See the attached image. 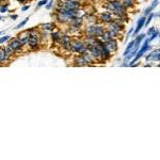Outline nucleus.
Returning a JSON list of instances; mask_svg holds the SVG:
<instances>
[{
  "instance_id": "nucleus-17",
  "label": "nucleus",
  "mask_w": 160,
  "mask_h": 160,
  "mask_svg": "<svg viewBox=\"0 0 160 160\" xmlns=\"http://www.w3.org/2000/svg\"><path fill=\"white\" fill-rule=\"evenodd\" d=\"M38 28H40V30H42V31H47V32H49V31L53 29V25L51 24V22H46V24L40 25Z\"/></svg>"
},
{
  "instance_id": "nucleus-18",
  "label": "nucleus",
  "mask_w": 160,
  "mask_h": 160,
  "mask_svg": "<svg viewBox=\"0 0 160 160\" xmlns=\"http://www.w3.org/2000/svg\"><path fill=\"white\" fill-rule=\"evenodd\" d=\"M7 60H9V58H8V56L6 55V52H4L3 47L0 48V64H2L3 62H6Z\"/></svg>"
},
{
  "instance_id": "nucleus-26",
  "label": "nucleus",
  "mask_w": 160,
  "mask_h": 160,
  "mask_svg": "<svg viewBox=\"0 0 160 160\" xmlns=\"http://www.w3.org/2000/svg\"><path fill=\"white\" fill-rule=\"evenodd\" d=\"M52 4H53V0H49V1H48L47 3L45 4V6H46V9H47V10H50V9H51V7H52Z\"/></svg>"
},
{
  "instance_id": "nucleus-24",
  "label": "nucleus",
  "mask_w": 160,
  "mask_h": 160,
  "mask_svg": "<svg viewBox=\"0 0 160 160\" xmlns=\"http://www.w3.org/2000/svg\"><path fill=\"white\" fill-rule=\"evenodd\" d=\"M10 38H11L10 35H4V37H0V45H1V44H3V43H6V42H8Z\"/></svg>"
},
{
  "instance_id": "nucleus-7",
  "label": "nucleus",
  "mask_w": 160,
  "mask_h": 160,
  "mask_svg": "<svg viewBox=\"0 0 160 160\" xmlns=\"http://www.w3.org/2000/svg\"><path fill=\"white\" fill-rule=\"evenodd\" d=\"M8 46H9L11 49H13L15 51V53L18 52V51H22V47H24V45H22V43L20 42V40L18 38H10L9 41H8Z\"/></svg>"
},
{
  "instance_id": "nucleus-25",
  "label": "nucleus",
  "mask_w": 160,
  "mask_h": 160,
  "mask_svg": "<svg viewBox=\"0 0 160 160\" xmlns=\"http://www.w3.org/2000/svg\"><path fill=\"white\" fill-rule=\"evenodd\" d=\"M152 12H153V9H152L151 7H148V9H146L145 11H144V16H148V15L151 14Z\"/></svg>"
},
{
  "instance_id": "nucleus-20",
  "label": "nucleus",
  "mask_w": 160,
  "mask_h": 160,
  "mask_svg": "<svg viewBox=\"0 0 160 160\" xmlns=\"http://www.w3.org/2000/svg\"><path fill=\"white\" fill-rule=\"evenodd\" d=\"M8 11H9V3H2L1 6H0V13L4 14V13H7Z\"/></svg>"
},
{
  "instance_id": "nucleus-6",
  "label": "nucleus",
  "mask_w": 160,
  "mask_h": 160,
  "mask_svg": "<svg viewBox=\"0 0 160 160\" xmlns=\"http://www.w3.org/2000/svg\"><path fill=\"white\" fill-rule=\"evenodd\" d=\"M71 41L72 38L68 34H61L60 40H59V45L64 51H68V52H72L71 51Z\"/></svg>"
},
{
  "instance_id": "nucleus-34",
  "label": "nucleus",
  "mask_w": 160,
  "mask_h": 160,
  "mask_svg": "<svg viewBox=\"0 0 160 160\" xmlns=\"http://www.w3.org/2000/svg\"><path fill=\"white\" fill-rule=\"evenodd\" d=\"M18 1H19V2H24V3H25V2L27 1V0H18Z\"/></svg>"
},
{
  "instance_id": "nucleus-33",
  "label": "nucleus",
  "mask_w": 160,
  "mask_h": 160,
  "mask_svg": "<svg viewBox=\"0 0 160 160\" xmlns=\"http://www.w3.org/2000/svg\"><path fill=\"white\" fill-rule=\"evenodd\" d=\"M7 0H0V3H3V2H6Z\"/></svg>"
},
{
  "instance_id": "nucleus-32",
  "label": "nucleus",
  "mask_w": 160,
  "mask_h": 160,
  "mask_svg": "<svg viewBox=\"0 0 160 160\" xmlns=\"http://www.w3.org/2000/svg\"><path fill=\"white\" fill-rule=\"evenodd\" d=\"M10 17H11V19H16L18 16H17L16 14H14V15H11V16H10Z\"/></svg>"
},
{
  "instance_id": "nucleus-29",
  "label": "nucleus",
  "mask_w": 160,
  "mask_h": 160,
  "mask_svg": "<svg viewBox=\"0 0 160 160\" xmlns=\"http://www.w3.org/2000/svg\"><path fill=\"white\" fill-rule=\"evenodd\" d=\"M155 30H156V27H152V28H149V29L148 30V37L152 34V33L154 32Z\"/></svg>"
},
{
  "instance_id": "nucleus-10",
  "label": "nucleus",
  "mask_w": 160,
  "mask_h": 160,
  "mask_svg": "<svg viewBox=\"0 0 160 160\" xmlns=\"http://www.w3.org/2000/svg\"><path fill=\"white\" fill-rule=\"evenodd\" d=\"M105 45L111 53L115 52V51L118 50V42L115 38H111V40H109L108 42H105Z\"/></svg>"
},
{
  "instance_id": "nucleus-35",
  "label": "nucleus",
  "mask_w": 160,
  "mask_h": 160,
  "mask_svg": "<svg viewBox=\"0 0 160 160\" xmlns=\"http://www.w3.org/2000/svg\"><path fill=\"white\" fill-rule=\"evenodd\" d=\"M3 34V31H0V35H2Z\"/></svg>"
},
{
  "instance_id": "nucleus-36",
  "label": "nucleus",
  "mask_w": 160,
  "mask_h": 160,
  "mask_svg": "<svg viewBox=\"0 0 160 160\" xmlns=\"http://www.w3.org/2000/svg\"><path fill=\"white\" fill-rule=\"evenodd\" d=\"M0 19H1V16H0Z\"/></svg>"
},
{
  "instance_id": "nucleus-27",
  "label": "nucleus",
  "mask_w": 160,
  "mask_h": 160,
  "mask_svg": "<svg viewBox=\"0 0 160 160\" xmlns=\"http://www.w3.org/2000/svg\"><path fill=\"white\" fill-rule=\"evenodd\" d=\"M158 4H159V0H154V1H153V3H152L149 7H151L153 10H155V8H156L157 6H158Z\"/></svg>"
},
{
  "instance_id": "nucleus-3",
  "label": "nucleus",
  "mask_w": 160,
  "mask_h": 160,
  "mask_svg": "<svg viewBox=\"0 0 160 160\" xmlns=\"http://www.w3.org/2000/svg\"><path fill=\"white\" fill-rule=\"evenodd\" d=\"M87 50L86 48V43L82 40H79V38H72L71 41V51L73 53H77V55H80V53L84 52Z\"/></svg>"
},
{
  "instance_id": "nucleus-2",
  "label": "nucleus",
  "mask_w": 160,
  "mask_h": 160,
  "mask_svg": "<svg viewBox=\"0 0 160 160\" xmlns=\"http://www.w3.org/2000/svg\"><path fill=\"white\" fill-rule=\"evenodd\" d=\"M28 33H29V40H28V47L31 50H37L40 48V38H38V31L37 28H31V29H27Z\"/></svg>"
},
{
  "instance_id": "nucleus-15",
  "label": "nucleus",
  "mask_w": 160,
  "mask_h": 160,
  "mask_svg": "<svg viewBox=\"0 0 160 160\" xmlns=\"http://www.w3.org/2000/svg\"><path fill=\"white\" fill-rule=\"evenodd\" d=\"M121 3H122V6L125 8L126 10L132 9L136 4V0H121Z\"/></svg>"
},
{
  "instance_id": "nucleus-21",
  "label": "nucleus",
  "mask_w": 160,
  "mask_h": 160,
  "mask_svg": "<svg viewBox=\"0 0 160 160\" xmlns=\"http://www.w3.org/2000/svg\"><path fill=\"white\" fill-rule=\"evenodd\" d=\"M28 20H29V17H26V18H25L24 20H22V22H20L18 25L15 26L14 29H20V28H22V27H24V26L28 22Z\"/></svg>"
},
{
  "instance_id": "nucleus-13",
  "label": "nucleus",
  "mask_w": 160,
  "mask_h": 160,
  "mask_svg": "<svg viewBox=\"0 0 160 160\" xmlns=\"http://www.w3.org/2000/svg\"><path fill=\"white\" fill-rule=\"evenodd\" d=\"M55 17H56V20L59 22V24H62V25H66L68 24V20L69 18L68 16L63 14H59V13H55Z\"/></svg>"
},
{
  "instance_id": "nucleus-5",
  "label": "nucleus",
  "mask_w": 160,
  "mask_h": 160,
  "mask_svg": "<svg viewBox=\"0 0 160 160\" xmlns=\"http://www.w3.org/2000/svg\"><path fill=\"white\" fill-rule=\"evenodd\" d=\"M57 7L65 8V9H80L81 8V3L78 0H59V2L57 3Z\"/></svg>"
},
{
  "instance_id": "nucleus-11",
  "label": "nucleus",
  "mask_w": 160,
  "mask_h": 160,
  "mask_svg": "<svg viewBox=\"0 0 160 160\" xmlns=\"http://www.w3.org/2000/svg\"><path fill=\"white\" fill-rule=\"evenodd\" d=\"M17 38L20 40V42L22 43V45L24 46H27L28 44V40H29V33H28L27 30L22 31V32H20L18 35H17Z\"/></svg>"
},
{
  "instance_id": "nucleus-30",
  "label": "nucleus",
  "mask_w": 160,
  "mask_h": 160,
  "mask_svg": "<svg viewBox=\"0 0 160 160\" xmlns=\"http://www.w3.org/2000/svg\"><path fill=\"white\" fill-rule=\"evenodd\" d=\"M133 30H135V28H130V30L128 31V33H127V37H126V40H127V38H129L131 34H132V33H133Z\"/></svg>"
},
{
  "instance_id": "nucleus-22",
  "label": "nucleus",
  "mask_w": 160,
  "mask_h": 160,
  "mask_svg": "<svg viewBox=\"0 0 160 160\" xmlns=\"http://www.w3.org/2000/svg\"><path fill=\"white\" fill-rule=\"evenodd\" d=\"M149 37H151V38H148V40H149V41H154L155 38H157L159 37V30H158V29H156L153 33H152L151 35H149Z\"/></svg>"
},
{
  "instance_id": "nucleus-28",
  "label": "nucleus",
  "mask_w": 160,
  "mask_h": 160,
  "mask_svg": "<svg viewBox=\"0 0 160 160\" xmlns=\"http://www.w3.org/2000/svg\"><path fill=\"white\" fill-rule=\"evenodd\" d=\"M47 0H41L40 2L38 3V8H41V7H43V6H45L46 3H47Z\"/></svg>"
},
{
  "instance_id": "nucleus-14",
  "label": "nucleus",
  "mask_w": 160,
  "mask_h": 160,
  "mask_svg": "<svg viewBox=\"0 0 160 160\" xmlns=\"http://www.w3.org/2000/svg\"><path fill=\"white\" fill-rule=\"evenodd\" d=\"M74 65L75 66H84V65H87V62L86 60L83 59V57H82V55H78V56H76L74 58Z\"/></svg>"
},
{
  "instance_id": "nucleus-37",
  "label": "nucleus",
  "mask_w": 160,
  "mask_h": 160,
  "mask_svg": "<svg viewBox=\"0 0 160 160\" xmlns=\"http://www.w3.org/2000/svg\"><path fill=\"white\" fill-rule=\"evenodd\" d=\"M78 1H80V0H78Z\"/></svg>"
},
{
  "instance_id": "nucleus-23",
  "label": "nucleus",
  "mask_w": 160,
  "mask_h": 160,
  "mask_svg": "<svg viewBox=\"0 0 160 160\" xmlns=\"http://www.w3.org/2000/svg\"><path fill=\"white\" fill-rule=\"evenodd\" d=\"M153 17H154V14H153V13H151V14L148 15V18L145 19V22H144V26H145V27H148V26L151 24V22H152V19H153Z\"/></svg>"
},
{
  "instance_id": "nucleus-8",
  "label": "nucleus",
  "mask_w": 160,
  "mask_h": 160,
  "mask_svg": "<svg viewBox=\"0 0 160 160\" xmlns=\"http://www.w3.org/2000/svg\"><path fill=\"white\" fill-rule=\"evenodd\" d=\"M97 18L100 22H102V24H108V22H112L113 19H114V17H113V15L111 14L110 12L108 11H105V12H102L98 14V16H97Z\"/></svg>"
},
{
  "instance_id": "nucleus-1",
  "label": "nucleus",
  "mask_w": 160,
  "mask_h": 160,
  "mask_svg": "<svg viewBox=\"0 0 160 160\" xmlns=\"http://www.w3.org/2000/svg\"><path fill=\"white\" fill-rule=\"evenodd\" d=\"M104 8L121 22L127 18V11L122 6L121 0H109L104 4Z\"/></svg>"
},
{
  "instance_id": "nucleus-31",
  "label": "nucleus",
  "mask_w": 160,
  "mask_h": 160,
  "mask_svg": "<svg viewBox=\"0 0 160 160\" xmlns=\"http://www.w3.org/2000/svg\"><path fill=\"white\" fill-rule=\"evenodd\" d=\"M29 9H30V6H29V4H27V6H24V7L22 8V12H26L27 10H29Z\"/></svg>"
},
{
  "instance_id": "nucleus-16",
  "label": "nucleus",
  "mask_w": 160,
  "mask_h": 160,
  "mask_svg": "<svg viewBox=\"0 0 160 160\" xmlns=\"http://www.w3.org/2000/svg\"><path fill=\"white\" fill-rule=\"evenodd\" d=\"M60 37H61V32L58 30H53L50 34V38L52 41V43H58L59 40H60Z\"/></svg>"
},
{
  "instance_id": "nucleus-19",
  "label": "nucleus",
  "mask_w": 160,
  "mask_h": 160,
  "mask_svg": "<svg viewBox=\"0 0 160 160\" xmlns=\"http://www.w3.org/2000/svg\"><path fill=\"white\" fill-rule=\"evenodd\" d=\"M3 50H4V52H6V55L8 56V58H11L12 56H14L15 55V51L11 49V48L9 47V46H6V47H3Z\"/></svg>"
},
{
  "instance_id": "nucleus-4",
  "label": "nucleus",
  "mask_w": 160,
  "mask_h": 160,
  "mask_svg": "<svg viewBox=\"0 0 160 160\" xmlns=\"http://www.w3.org/2000/svg\"><path fill=\"white\" fill-rule=\"evenodd\" d=\"M104 31H105V28L102 27V25H95L94 24V25H89L86 27V33H88V34H91L96 38H98Z\"/></svg>"
},
{
  "instance_id": "nucleus-12",
  "label": "nucleus",
  "mask_w": 160,
  "mask_h": 160,
  "mask_svg": "<svg viewBox=\"0 0 160 160\" xmlns=\"http://www.w3.org/2000/svg\"><path fill=\"white\" fill-rule=\"evenodd\" d=\"M145 19H146V16H142L139 18L138 22H137V27L135 28V30H133V34L137 35L139 33V31H140L142 28L144 27V22H145Z\"/></svg>"
},
{
  "instance_id": "nucleus-9",
  "label": "nucleus",
  "mask_w": 160,
  "mask_h": 160,
  "mask_svg": "<svg viewBox=\"0 0 160 160\" xmlns=\"http://www.w3.org/2000/svg\"><path fill=\"white\" fill-rule=\"evenodd\" d=\"M146 61H153V62H159L160 60V49L157 48L156 50H153L152 52H149L148 56L145 57Z\"/></svg>"
}]
</instances>
